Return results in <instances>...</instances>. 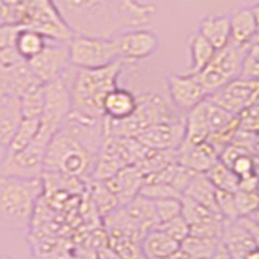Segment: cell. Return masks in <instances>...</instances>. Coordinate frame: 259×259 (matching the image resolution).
<instances>
[{"instance_id": "f35d334b", "label": "cell", "mask_w": 259, "mask_h": 259, "mask_svg": "<svg viewBox=\"0 0 259 259\" xmlns=\"http://www.w3.org/2000/svg\"><path fill=\"white\" fill-rule=\"evenodd\" d=\"M20 28H21L20 24H8V23L0 24V51L15 46V39Z\"/></svg>"}, {"instance_id": "52a82bcc", "label": "cell", "mask_w": 259, "mask_h": 259, "mask_svg": "<svg viewBox=\"0 0 259 259\" xmlns=\"http://www.w3.org/2000/svg\"><path fill=\"white\" fill-rule=\"evenodd\" d=\"M68 47L75 68H102L121 60L115 37L75 34L68 39Z\"/></svg>"}, {"instance_id": "8fae6325", "label": "cell", "mask_w": 259, "mask_h": 259, "mask_svg": "<svg viewBox=\"0 0 259 259\" xmlns=\"http://www.w3.org/2000/svg\"><path fill=\"white\" fill-rule=\"evenodd\" d=\"M120 59L125 63H136L154 57L160 49V39L154 31L144 28H132L115 36Z\"/></svg>"}, {"instance_id": "836d02e7", "label": "cell", "mask_w": 259, "mask_h": 259, "mask_svg": "<svg viewBox=\"0 0 259 259\" xmlns=\"http://www.w3.org/2000/svg\"><path fill=\"white\" fill-rule=\"evenodd\" d=\"M159 225L182 215V198H165L154 201Z\"/></svg>"}, {"instance_id": "ffe728a7", "label": "cell", "mask_w": 259, "mask_h": 259, "mask_svg": "<svg viewBox=\"0 0 259 259\" xmlns=\"http://www.w3.org/2000/svg\"><path fill=\"white\" fill-rule=\"evenodd\" d=\"M180 243L160 230L159 227L146 232L141 240V251L146 259H167L180 249Z\"/></svg>"}, {"instance_id": "cb8c5ba5", "label": "cell", "mask_w": 259, "mask_h": 259, "mask_svg": "<svg viewBox=\"0 0 259 259\" xmlns=\"http://www.w3.org/2000/svg\"><path fill=\"white\" fill-rule=\"evenodd\" d=\"M183 196L196 201L199 204L206 206L212 210H217L215 188H214V185L209 182L206 174H194L191 182L188 183V186H186V190L183 191Z\"/></svg>"}, {"instance_id": "484cf974", "label": "cell", "mask_w": 259, "mask_h": 259, "mask_svg": "<svg viewBox=\"0 0 259 259\" xmlns=\"http://www.w3.org/2000/svg\"><path fill=\"white\" fill-rule=\"evenodd\" d=\"M188 52H190V73L194 75V73L201 71L210 62V59L215 54V49L196 31L188 37Z\"/></svg>"}, {"instance_id": "7402d4cb", "label": "cell", "mask_w": 259, "mask_h": 259, "mask_svg": "<svg viewBox=\"0 0 259 259\" xmlns=\"http://www.w3.org/2000/svg\"><path fill=\"white\" fill-rule=\"evenodd\" d=\"M121 209L125 210L126 215L132 219L135 224H138L144 232H149L152 229L159 227L157 214H156V204L154 201L143 196V194H136L133 199L125 202Z\"/></svg>"}, {"instance_id": "d4e9b609", "label": "cell", "mask_w": 259, "mask_h": 259, "mask_svg": "<svg viewBox=\"0 0 259 259\" xmlns=\"http://www.w3.org/2000/svg\"><path fill=\"white\" fill-rule=\"evenodd\" d=\"M21 110L24 118H37L40 120L46 105V83L36 81L26 91L20 96Z\"/></svg>"}, {"instance_id": "681fc988", "label": "cell", "mask_w": 259, "mask_h": 259, "mask_svg": "<svg viewBox=\"0 0 259 259\" xmlns=\"http://www.w3.org/2000/svg\"><path fill=\"white\" fill-rule=\"evenodd\" d=\"M0 259H12L10 256H4V254H0Z\"/></svg>"}, {"instance_id": "b9f144b4", "label": "cell", "mask_w": 259, "mask_h": 259, "mask_svg": "<svg viewBox=\"0 0 259 259\" xmlns=\"http://www.w3.org/2000/svg\"><path fill=\"white\" fill-rule=\"evenodd\" d=\"M210 259H233V257L230 256V253L225 249V246L221 243V246L217 248V251L212 254V257H210Z\"/></svg>"}, {"instance_id": "1f68e13d", "label": "cell", "mask_w": 259, "mask_h": 259, "mask_svg": "<svg viewBox=\"0 0 259 259\" xmlns=\"http://www.w3.org/2000/svg\"><path fill=\"white\" fill-rule=\"evenodd\" d=\"M93 201H94V206L96 209L99 210V214L102 217H107L109 214H112L113 210H117L120 207V202L118 199L113 196L110 193V190L105 186L104 182H96L93 180Z\"/></svg>"}, {"instance_id": "2e32d148", "label": "cell", "mask_w": 259, "mask_h": 259, "mask_svg": "<svg viewBox=\"0 0 259 259\" xmlns=\"http://www.w3.org/2000/svg\"><path fill=\"white\" fill-rule=\"evenodd\" d=\"M23 110L18 96L0 97V148L7 149L23 121Z\"/></svg>"}, {"instance_id": "e0dca14e", "label": "cell", "mask_w": 259, "mask_h": 259, "mask_svg": "<svg viewBox=\"0 0 259 259\" xmlns=\"http://www.w3.org/2000/svg\"><path fill=\"white\" fill-rule=\"evenodd\" d=\"M230 16V42L246 47L257 34V21L251 10V5L235 8Z\"/></svg>"}, {"instance_id": "4316f807", "label": "cell", "mask_w": 259, "mask_h": 259, "mask_svg": "<svg viewBox=\"0 0 259 259\" xmlns=\"http://www.w3.org/2000/svg\"><path fill=\"white\" fill-rule=\"evenodd\" d=\"M40 128V120L37 118H23V121L20 123L18 130L13 136L12 143L8 144V148L5 149V152L8 154H18L23 149H26L28 146L36 140V136L39 133Z\"/></svg>"}, {"instance_id": "f546056e", "label": "cell", "mask_w": 259, "mask_h": 259, "mask_svg": "<svg viewBox=\"0 0 259 259\" xmlns=\"http://www.w3.org/2000/svg\"><path fill=\"white\" fill-rule=\"evenodd\" d=\"M109 248L120 259H141V241L120 233H109Z\"/></svg>"}, {"instance_id": "3957f363", "label": "cell", "mask_w": 259, "mask_h": 259, "mask_svg": "<svg viewBox=\"0 0 259 259\" xmlns=\"http://www.w3.org/2000/svg\"><path fill=\"white\" fill-rule=\"evenodd\" d=\"M123 60H118L102 68H75L70 70V91L73 115L79 118L102 121L104 101L107 94L118 86V76L125 67Z\"/></svg>"}, {"instance_id": "f1b7e54d", "label": "cell", "mask_w": 259, "mask_h": 259, "mask_svg": "<svg viewBox=\"0 0 259 259\" xmlns=\"http://www.w3.org/2000/svg\"><path fill=\"white\" fill-rule=\"evenodd\" d=\"M8 79H10V94L13 96H21L26 89L39 81L32 70L29 68V63L26 60H21L8 70Z\"/></svg>"}, {"instance_id": "9a60e30c", "label": "cell", "mask_w": 259, "mask_h": 259, "mask_svg": "<svg viewBox=\"0 0 259 259\" xmlns=\"http://www.w3.org/2000/svg\"><path fill=\"white\" fill-rule=\"evenodd\" d=\"M104 183L113 196L118 199L120 206H123L125 202L133 199L136 194H140L141 186L144 183V175L136 165H128Z\"/></svg>"}, {"instance_id": "44dd1931", "label": "cell", "mask_w": 259, "mask_h": 259, "mask_svg": "<svg viewBox=\"0 0 259 259\" xmlns=\"http://www.w3.org/2000/svg\"><path fill=\"white\" fill-rule=\"evenodd\" d=\"M198 32L210 42L215 51L224 49L230 42V16L229 15H207L199 21Z\"/></svg>"}, {"instance_id": "d6a6232c", "label": "cell", "mask_w": 259, "mask_h": 259, "mask_svg": "<svg viewBox=\"0 0 259 259\" xmlns=\"http://www.w3.org/2000/svg\"><path fill=\"white\" fill-rule=\"evenodd\" d=\"M215 202L219 214L224 217V221H238L240 214L237 209V201H235V193L229 191H219L215 190Z\"/></svg>"}, {"instance_id": "83f0119b", "label": "cell", "mask_w": 259, "mask_h": 259, "mask_svg": "<svg viewBox=\"0 0 259 259\" xmlns=\"http://www.w3.org/2000/svg\"><path fill=\"white\" fill-rule=\"evenodd\" d=\"M221 240L219 238H206L198 237V235H190L182 243V248L188 253L193 259H210L212 254L221 246Z\"/></svg>"}, {"instance_id": "c3c4849f", "label": "cell", "mask_w": 259, "mask_h": 259, "mask_svg": "<svg viewBox=\"0 0 259 259\" xmlns=\"http://www.w3.org/2000/svg\"><path fill=\"white\" fill-rule=\"evenodd\" d=\"M251 42H253V44H259V31H257V34L254 36V39L251 40Z\"/></svg>"}, {"instance_id": "ac0fdd59", "label": "cell", "mask_w": 259, "mask_h": 259, "mask_svg": "<svg viewBox=\"0 0 259 259\" xmlns=\"http://www.w3.org/2000/svg\"><path fill=\"white\" fill-rule=\"evenodd\" d=\"M138 105V96L130 89L117 86L107 94L104 101V118L120 121L133 115Z\"/></svg>"}, {"instance_id": "4dcf8cb0", "label": "cell", "mask_w": 259, "mask_h": 259, "mask_svg": "<svg viewBox=\"0 0 259 259\" xmlns=\"http://www.w3.org/2000/svg\"><path fill=\"white\" fill-rule=\"evenodd\" d=\"M206 177L209 178V182L214 185V188L219 191L235 193L238 190V178L235 177L232 170L225 164H222L221 160H217L215 164L207 170Z\"/></svg>"}, {"instance_id": "9c48e42d", "label": "cell", "mask_w": 259, "mask_h": 259, "mask_svg": "<svg viewBox=\"0 0 259 259\" xmlns=\"http://www.w3.org/2000/svg\"><path fill=\"white\" fill-rule=\"evenodd\" d=\"M207 99L232 115L238 117L241 112L259 104V81L240 76L227 83L219 91L209 94Z\"/></svg>"}, {"instance_id": "6da1fadb", "label": "cell", "mask_w": 259, "mask_h": 259, "mask_svg": "<svg viewBox=\"0 0 259 259\" xmlns=\"http://www.w3.org/2000/svg\"><path fill=\"white\" fill-rule=\"evenodd\" d=\"M102 140L104 120L91 121L71 113L49 143L44 172H57L79 180L91 178Z\"/></svg>"}, {"instance_id": "5b68a950", "label": "cell", "mask_w": 259, "mask_h": 259, "mask_svg": "<svg viewBox=\"0 0 259 259\" xmlns=\"http://www.w3.org/2000/svg\"><path fill=\"white\" fill-rule=\"evenodd\" d=\"M246 47L229 42L224 49L215 51L214 57L210 59V62L204 68L198 73H194V76L198 78L199 84L202 86V89H204V93L207 96L219 91V89L224 88L227 83H230V81L241 76Z\"/></svg>"}, {"instance_id": "ab89813d", "label": "cell", "mask_w": 259, "mask_h": 259, "mask_svg": "<svg viewBox=\"0 0 259 259\" xmlns=\"http://www.w3.org/2000/svg\"><path fill=\"white\" fill-rule=\"evenodd\" d=\"M238 221H240V224L249 232L251 237H253V240H254V243H256V246H259V222L253 221L251 217H241V219H238Z\"/></svg>"}, {"instance_id": "603a6c76", "label": "cell", "mask_w": 259, "mask_h": 259, "mask_svg": "<svg viewBox=\"0 0 259 259\" xmlns=\"http://www.w3.org/2000/svg\"><path fill=\"white\" fill-rule=\"evenodd\" d=\"M47 40L49 37H46L42 32H39L29 26H21L18 34H16L13 47L23 60L29 62L31 59H34L36 55H39L44 51Z\"/></svg>"}, {"instance_id": "f907efd6", "label": "cell", "mask_w": 259, "mask_h": 259, "mask_svg": "<svg viewBox=\"0 0 259 259\" xmlns=\"http://www.w3.org/2000/svg\"><path fill=\"white\" fill-rule=\"evenodd\" d=\"M256 193H257V198H259V180H257V188H256Z\"/></svg>"}, {"instance_id": "7a4b0ae2", "label": "cell", "mask_w": 259, "mask_h": 259, "mask_svg": "<svg viewBox=\"0 0 259 259\" xmlns=\"http://www.w3.org/2000/svg\"><path fill=\"white\" fill-rule=\"evenodd\" d=\"M65 18L78 34L115 37L125 28L146 24L156 12L154 5L136 0H59Z\"/></svg>"}, {"instance_id": "277c9868", "label": "cell", "mask_w": 259, "mask_h": 259, "mask_svg": "<svg viewBox=\"0 0 259 259\" xmlns=\"http://www.w3.org/2000/svg\"><path fill=\"white\" fill-rule=\"evenodd\" d=\"M42 190V178L0 177V225L8 230H26Z\"/></svg>"}, {"instance_id": "7dc6e473", "label": "cell", "mask_w": 259, "mask_h": 259, "mask_svg": "<svg viewBox=\"0 0 259 259\" xmlns=\"http://www.w3.org/2000/svg\"><path fill=\"white\" fill-rule=\"evenodd\" d=\"M253 154L256 157H259V138L256 140V144H254V148H253Z\"/></svg>"}, {"instance_id": "d590c367", "label": "cell", "mask_w": 259, "mask_h": 259, "mask_svg": "<svg viewBox=\"0 0 259 259\" xmlns=\"http://www.w3.org/2000/svg\"><path fill=\"white\" fill-rule=\"evenodd\" d=\"M159 229L164 230L168 237H172L175 241L180 243V245L190 237V224L186 222V219L183 215H178V217L172 219V221L160 224Z\"/></svg>"}, {"instance_id": "ba28073f", "label": "cell", "mask_w": 259, "mask_h": 259, "mask_svg": "<svg viewBox=\"0 0 259 259\" xmlns=\"http://www.w3.org/2000/svg\"><path fill=\"white\" fill-rule=\"evenodd\" d=\"M71 70V68H70ZM70 70L63 76L46 83V105L40 125L57 133L73 112L70 91Z\"/></svg>"}, {"instance_id": "60d3db41", "label": "cell", "mask_w": 259, "mask_h": 259, "mask_svg": "<svg viewBox=\"0 0 259 259\" xmlns=\"http://www.w3.org/2000/svg\"><path fill=\"white\" fill-rule=\"evenodd\" d=\"M10 94V79H8V70L0 63V97Z\"/></svg>"}, {"instance_id": "d6986e66", "label": "cell", "mask_w": 259, "mask_h": 259, "mask_svg": "<svg viewBox=\"0 0 259 259\" xmlns=\"http://www.w3.org/2000/svg\"><path fill=\"white\" fill-rule=\"evenodd\" d=\"M221 241L233 259H245L248 251L256 246L253 237L240 224V221H225Z\"/></svg>"}, {"instance_id": "8d00e7d4", "label": "cell", "mask_w": 259, "mask_h": 259, "mask_svg": "<svg viewBox=\"0 0 259 259\" xmlns=\"http://www.w3.org/2000/svg\"><path fill=\"white\" fill-rule=\"evenodd\" d=\"M235 201H237V209H238L240 219L251 215L259 207V198H257L256 191L237 190L235 191Z\"/></svg>"}, {"instance_id": "7c38bea8", "label": "cell", "mask_w": 259, "mask_h": 259, "mask_svg": "<svg viewBox=\"0 0 259 259\" xmlns=\"http://www.w3.org/2000/svg\"><path fill=\"white\" fill-rule=\"evenodd\" d=\"M167 91L170 102L182 113H188L193 107H196L207 97L198 78L191 73H185V75L170 73L167 76Z\"/></svg>"}, {"instance_id": "30bf717a", "label": "cell", "mask_w": 259, "mask_h": 259, "mask_svg": "<svg viewBox=\"0 0 259 259\" xmlns=\"http://www.w3.org/2000/svg\"><path fill=\"white\" fill-rule=\"evenodd\" d=\"M28 63L34 76L42 83H51V81L63 76L71 68L68 40L49 39L44 51Z\"/></svg>"}, {"instance_id": "4fadbf2b", "label": "cell", "mask_w": 259, "mask_h": 259, "mask_svg": "<svg viewBox=\"0 0 259 259\" xmlns=\"http://www.w3.org/2000/svg\"><path fill=\"white\" fill-rule=\"evenodd\" d=\"M183 136H185V118L175 121H162V123L152 125L149 128H146L136 140L148 149L170 151V149H178V146L183 141Z\"/></svg>"}, {"instance_id": "7bdbcfd3", "label": "cell", "mask_w": 259, "mask_h": 259, "mask_svg": "<svg viewBox=\"0 0 259 259\" xmlns=\"http://www.w3.org/2000/svg\"><path fill=\"white\" fill-rule=\"evenodd\" d=\"M167 259H193L188 253H186V251L180 246V249L178 251H175V253L172 254V256H168Z\"/></svg>"}, {"instance_id": "816d5d0a", "label": "cell", "mask_w": 259, "mask_h": 259, "mask_svg": "<svg viewBox=\"0 0 259 259\" xmlns=\"http://www.w3.org/2000/svg\"><path fill=\"white\" fill-rule=\"evenodd\" d=\"M141 259H146V257H144V256H143V257H141Z\"/></svg>"}, {"instance_id": "f6af8a7d", "label": "cell", "mask_w": 259, "mask_h": 259, "mask_svg": "<svg viewBox=\"0 0 259 259\" xmlns=\"http://www.w3.org/2000/svg\"><path fill=\"white\" fill-rule=\"evenodd\" d=\"M251 10H253L254 16H256V21H257V28H259V2L254 4V5H251Z\"/></svg>"}, {"instance_id": "bcb514c9", "label": "cell", "mask_w": 259, "mask_h": 259, "mask_svg": "<svg viewBox=\"0 0 259 259\" xmlns=\"http://www.w3.org/2000/svg\"><path fill=\"white\" fill-rule=\"evenodd\" d=\"M248 217H251V219H253V221H256V222H259V207L254 210V212L253 214H251V215H248Z\"/></svg>"}, {"instance_id": "5bb4252c", "label": "cell", "mask_w": 259, "mask_h": 259, "mask_svg": "<svg viewBox=\"0 0 259 259\" xmlns=\"http://www.w3.org/2000/svg\"><path fill=\"white\" fill-rule=\"evenodd\" d=\"M219 160V152L209 141L188 143L182 141L177 149V162L194 174H206Z\"/></svg>"}, {"instance_id": "ee69618b", "label": "cell", "mask_w": 259, "mask_h": 259, "mask_svg": "<svg viewBox=\"0 0 259 259\" xmlns=\"http://www.w3.org/2000/svg\"><path fill=\"white\" fill-rule=\"evenodd\" d=\"M245 259H259V246H254L251 251H248Z\"/></svg>"}, {"instance_id": "e575fe53", "label": "cell", "mask_w": 259, "mask_h": 259, "mask_svg": "<svg viewBox=\"0 0 259 259\" xmlns=\"http://www.w3.org/2000/svg\"><path fill=\"white\" fill-rule=\"evenodd\" d=\"M241 78L259 81V44L251 42L246 47L245 60H243Z\"/></svg>"}, {"instance_id": "74e56055", "label": "cell", "mask_w": 259, "mask_h": 259, "mask_svg": "<svg viewBox=\"0 0 259 259\" xmlns=\"http://www.w3.org/2000/svg\"><path fill=\"white\" fill-rule=\"evenodd\" d=\"M238 120H240V130L259 138V104L246 109L245 112H241L238 115Z\"/></svg>"}, {"instance_id": "8992f818", "label": "cell", "mask_w": 259, "mask_h": 259, "mask_svg": "<svg viewBox=\"0 0 259 259\" xmlns=\"http://www.w3.org/2000/svg\"><path fill=\"white\" fill-rule=\"evenodd\" d=\"M54 135V132L40 125L36 140L26 149L18 154L5 152L2 164H0V177H16L24 178V180L42 178L46 152Z\"/></svg>"}]
</instances>
